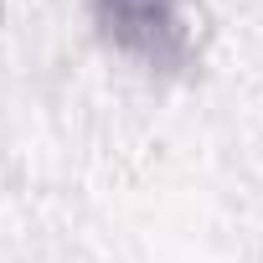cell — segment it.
Instances as JSON below:
<instances>
[{"instance_id":"obj_1","label":"cell","mask_w":263,"mask_h":263,"mask_svg":"<svg viewBox=\"0 0 263 263\" xmlns=\"http://www.w3.org/2000/svg\"><path fill=\"white\" fill-rule=\"evenodd\" d=\"M98 31L150 72H181L191 62L186 0H93Z\"/></svg>"}]
</instances>
